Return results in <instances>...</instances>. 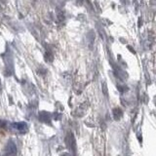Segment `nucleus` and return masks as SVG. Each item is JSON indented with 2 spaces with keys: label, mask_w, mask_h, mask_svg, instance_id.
Segmentation results:
<instances>
[{
  "label": "nucleus",
  "mask_w": 156,
  "mask_h": 156,
  "mask_svg": "<svg viewBox=\"0 0 156 156\" xmlns=\"http://www.w3.org/2000/svg\"><path fill=\"white\" fill-rule=\"evenodd\" d=\"M17 151V148H16V145L13 142H9L8 144L6 145V154L7 155H14L15 153Z\"/></svg>",
  "instance_id": "nucleus-2"
},
{
  "label": "nucleus",
  "mask_w": 156,
  "mask_h": 156,
  "mask_svg": "<svg viewBox=\"0 0 156 156\" xmlns=\"http://www.w3.org/2000/svg\"><path fill=\"white\" fill-rule=\"evenodd\" d=\"M13 127H14L17 131H19L20 133H25L27 131V129H29L27 123H25V122H18V123H14L13 124Z\"/></svg>",
  "instance_id": "nucleus-1"
},
{
  "label": "nucleus",
  "mask_w": 156,
  "mask_h": 156,
  "mask_svg": "<svg viewBox=\"0 0 156 156\" xmlns=\"http://www.w3.org/2000/svg\"><path fill=\"white\" fill-rule=\"evenodd\" d=\"M113 113H114V118H115V120H118L120 117L122 116V112L121 110H120V108H115L114 110H113Z\"/></svg>",
  "instance_id": "nucleus-3"
},
{
  "label": "nucleus",
  "mask_w": 156,
  "mask_h": 156,
  "mask_svg": "<svg viewBox=\"0 0 156 156\" xmlns=\"http://www.w3.org/2000/svg\"><path fill=\"white\" fill-rule=\"evenodd\" d=\"M6 127H7V122L4 121V120H0V128L5 129Z\"/></svg>",
  "instance_id": "nucleus-4"
}]
</instances>
